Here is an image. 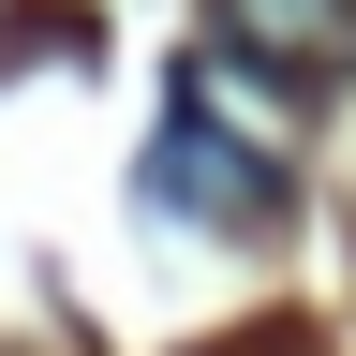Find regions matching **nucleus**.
Listing matches in <instances>:
<instances>
[{"label":"nucleus","instance_id":"obj_1","mask_svg":"<svg viewBox=\"0 0 356 356\" xmlns=\"http://www.w3.org/2000/svg\"><path fill=\"white\" fill-rule=\"evenodd\" d=\"M149 208H178V222H267V208H282V163L238 149L208 104H178L149 134Z\"/></svg>","mask_w":356,"mask_h":356},{"label":"nucleus","instance_id":"obj_2","mask_svg":"<svg viewBox=\"0 0 356 356\" xmlns=\"http://www.w3.org/2000/svg\"><path fill=\"white\" fill-rule=\"evenodd\" d=\"M208 44L267 89H341L356 74V0H208Z\"/></svg>","mask_w":356,"mask_h":356}]
</instances>
